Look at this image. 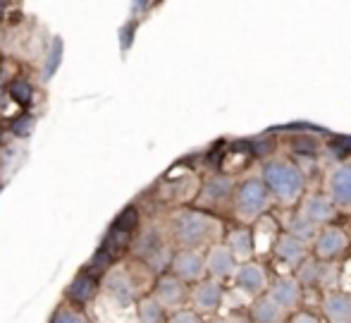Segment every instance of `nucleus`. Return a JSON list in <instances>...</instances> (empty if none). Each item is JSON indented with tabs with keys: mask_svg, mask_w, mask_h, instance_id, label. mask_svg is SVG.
I'll return each instance as SVG.
<instances>
[{
	"mask_svg": "<svg viewBox=\"0 0 351 323\" xmlns=\"http://www.w3.org/2000/svg\"><path fill=\"white\" fill-rule=\"evenodd\" d=\"M251 314H254L256 323H280L285 309H280V307L275 304L268 295H265V297H261V300L254 302V309H251Z\"/></svg>",
	"mask_w": 351,
	"mask_h": 323,
	"instance_id": "nucleus-17",
	"label": "nucleus"
},
{
	"mask_svg": "<svg viewBox=\"0 0 351 323\" xmlns=\"http://www.w3.org/2000/svg\"><path fill=\"white\" fill-rule=\"evenodd\" d=\"M103 285H106V290L120 302H130L132 297H134V287H132L125 271H110V276L106 278Z\"/></svg>",
	"mask_w": 351,
	"mask_h": 323,
	"instance_id": "nucleus-16",
	"label": "nucleus"
},
{
	"mask_svg": "<svg viewBox=\"0 0 351 323\" xmlns=\"http://www.w3.org/2000/svg\"><path fill=\"white\" fill-rule=\"evenodd\" d=\"M232 192V182L227 180V177H213V180L208 182V185L204 187V199L206 201H222V199H227Z\"/></svg>",
	"mask_w": 351,
	"mask_h": 323,
	"instance_id": "nucleus-19",
	"label": "nucleus"
},
{
	"mask_svg": "<svg viewBox=\"0 0 351 323\" xmlns=\"http://www.w3.org/2000/svg\"><path fill=\"white\" fill-rule=\"evenodd\" d=\"M53 323H91V321H88V316L84 314L82 309H74V307H62V309L56 311Z\"/></svg>",
	"mask_w": 351,
	"mask_h": 323,
	"instance_id": "nucleus-20",
	"label": "nucleus"
},
{
	"mask_svg": "<svg viewBox=\"0 0 351 323\" xmlns=\"http://www.w3.org/2000/svg\"><path fill=\"white\" fill-rule=\"evenodd\" d=\"M0 139H3V127H0Z\"/></svg>",
	"mask_w": 351,
	"mask_h": 323,
	"instance_id": "nucleus-24",
	"label": "nucleus"
},
{
	"mask_svg": "<svg viewBox=\"0 0 351 323\" xmlns=\"http://www.w3.org/2000/svg\"><path fill=\"white\" fill-rule=\"evenodd\" d=\"M136 321L139 323H165L167 311L156 302L153 295H146L136 302Z\"/></svg>",
	"mask_w": 351,
	"mask_h": 323,
	"instance_id": "nucleus-15",
	"label": "nucleus"
},
{
	"mask_svg": "<svg viewBox=\"0 0 351 323\" xmlns=\"http://www.w3.org/2000/svg\"><path fill=\"white\" fill-rule=\"evenodd\" d=\"M347 249V235L339 227H325L318 237H315V254L320 258H332L339 256Z\"/></svg>",
	"mask_w": 351,
	"mask_h": 323,
	"instance_id": "nucleus-10",
	"label": "nucleus"
},
{
	"mask_svg": "<svg viewBox=\"0 0 351 323\" xmlns=\"http://www.w3.org/2000/svg\"><path fill=\"white\" fill-rule=\"evenodd\" d=\"M217 223L199 211H182L172 218V237L182 249H196L213 240Z\"/></svg>",
	"mask_w": 351,
	"mask_h": 323,
	"instance_id": "nucleus-1",
	"label": "nucleus"
},
{
	"mask_svg": "<svg viewBox=\"0 0 351 323\" xmlns=\"http://www.w3.org/2000/svg\"><path fill=\"white\" fill-rule=\"evenodd\" d=\"M323 309L330 323H351V297L344 292H332L325 297Z\"/></svg>",
	"mask_w": 351,
	"mask_h": 323,
	"instance_id": "nucleus-13",
	"label": "nucleus"
},
{
	"mask_svg": "<svg viewBox=\"0 0 351 323\" xmlns=\"http://www.w3.org/2000/svg\"><path fill=\"white\" fill-rule=\"evenodd\" d=\"M268 297L280 307V309H291L299 302V282L291 278H280L275 280V285L270 287Z\"/></svg>",
	"mask_w": 351,
	"mask_h": 323,
	"instance_id": "nucleus-12",
	"label": "nucleus"
},
{
	"mask_svg": "<svg viewBox=\"0 0 351 323\" xmlns=\"http://www.w3.org/2000/svg\"><path fill=\"white\" fill-rule=\"evenodd\" d=\"M153 297L165 311H180L186 300V285L182 280H177L175 276H162L156 282Z\"/></svg>",
	"mask_w": 351,
	"mask_h": 323,
	"instance_id": "nucleus-5",
	"label": "nucleus"
},
{
	"mask_svg": "<svg viewBox=\"0 0 351 323\" xmlns=\"http://www.w3.org/2000/svg\"><path fill=\"white\" fill-rule=\"evenodd\" d=\"M172 276L182 282H201L206 276V261L196 249H180L170 261Z\"/></svg>",
	"mask_w": 351,
	"mask_h": 323,
	"instance_id": "nucleus-4",
	"label": "nucleus"
},
{
	"mask_svg": "<svg viewBox=\"0 0 351 323\" xmlns=\"http://www.w3.org/2000/svg\"><path fill=\"white\" fill-rule=\"evenodd\" d=\"M191 302L196 307V314L204 311V314H210L220 307L222 302V287L217 280H201L199 285L191 292Z\"/></svg>",
	"mask_w": 351,
	"mask_h": 323,
	"instance_id": "nucleus-8",
	"label": "nucleus"
},
{
	"mask_svg": "<svg viewBox=\"0 0 351 323\" xmlns=\"http://www.w3.org/2000/svg\"><path fill=\"white\" fill-rule=\"evenodd\" d=\"M335 216V203L330 201V197H320V194H311L304 203V218L311 225H320L328 223Z\"/></svg>",
	"mask_w": 351,
	"mask_h": 323,
	"instance_id": "nucleus-11",
	"label": "nucleus"
},
{
	"mask_svg": "<svg viewBox=\"0 0 351 323\" xmlns=\"http://www.w3.org/2000/svg\"><path fill=\"white\" fill-rule=\"evenodd\" d=\"M328 190H330V201L337 203V206L351 208V163L335 168L328 180Z\"/></svg>",
	"mask_w": 351,
	"mask_h": 323,
	"instance_id": "nucleus-7",
	"label": "nucleus"
},
{
	"mask_svg": "<svg viewBox=\"0 0 351 323\" xmlns=\"http://www.w3.org/2000/svg\"><path fill=\"white\" fill-rule=\"evenodd\" d=\"M291 323H318V319H313L311 314H299L291 319Z\"/></svg>",
	"mask_w": 351,
	"mask_h": 323,
	"instance_id": "nucleus-22",
	"label": "nucleus"
},
{
	"mask_svg": "<svg viewBox=\"0 0 351 323\" xmlns=\"http://www.w3.org/2000/svg\"><path fill=\"white\" fill-rule=\"evenodd\" d=\"M227 249L232 252V256L239 258V261H246L254 252V242H251V232L249 230H234L227 240Z\"/></svg>",
	"mask_w": 351,
	"mask_h": 323,
	"instance_id": "nucleus-18",
	"label": "nucleus"
},
{
	"mask_svg": "<svg viewBox=\"0 0 351 323\" xmlns=\"http://www.w3.org/2000/svg\"><path fill=\"white\" fill-rule=\"evenodd\" d=\"M208 323H225V321H208Z\"/></svg>",
	"mask_w": 351,
	"mask_h": 323,
	"instance_id": "nucleus-23",
	"label": "nucleus"
},
{
	"mask_svg": "<svg viewBox=\"0 0 351 323\" xmlns=\"http://www.w3.org/2000/svg\"><path fill=\"white\" fill-rule=\"evenodd\" d=\"M275 252H278V256L282 261L299 263L301 258L306 256V242H301L299 237H294V235H282L278 240V245H275Z\"/></svg>",
	"mask_w": 351,
	"mask_h": 323,
	"instance_id": "nucleus-14",
	"label": "nucleus"
},
{
	"mask_svg": "<svg viewBox=\"0 0 351 323\" xmlns=\"http://www.w3.org/2000/svg\"><path fill=\"white\" fill-rule=\"evenodd\" d=\"M234 280H237V287L244 290L246 295H261L268 285V278H265V271L256 263H244L234 271Z\"/></svg>",
	"mask_w": 351,
	"mask_h": 323,
	"instance_id": "nucleus-9",
	"label": "nucleus"
},
{
	"mask_svg": "<svg viewBox=\"0 0 351 323\" xmlns=\"http://www.w3.org/2000/svg\"><path fill=\"white\" fill-rule=\"evenodd\" d=\"M165 323H201L199 314L191 309H180V311H172V316Z\"/></svg>",
	"mask_w": 351,
	"mask_h": 323,
	"instance_id": "nucleus-21",
	"label": "nucleus"
},
{
	"mask_svg": "<svg viewBox=\"0 0 351 323\" xmlns=\"http://www.w3.org/2000/svg\"><path fill=\"white\" fill-rule=\"evenodd\" d=\"M263 185L268 194H273L278 201L289 203L304 190V175L296 166L287 161H273L270 166H265L263 172Z\"/></svg>",
	"mask_w": 351,
	"mask_h": 323,
	"instance_id": "nucleus-2",
	"label": "nucleus"
},
{
	"mask_svg": "<svg viewBox=\"0 0 351 323\" xmlns=\"http://www.w3.org/2000/svg\"><path fill=\"white\" fill-rule=\"evenodd\" d=\"M206 261V273H210L213 280H225V278L234 276L237 271V258L232 256V252L225 245H215L210 247Z\"/></svg>",
	"mask_w": 351,
	"mask_h": 323,
	"instance_id": "nucleus-6",
	"label": "nucleus"
},
{
	"mask_svg": "<svg viewBox=\"0 0 351 323\" xmlns=\"http://www.w3.org/2000/svg\"><path fill=\"white\" fill-rule=\"evenodd\" d=\"M268 206V190L261 177H249L237 190V213L241 218H256Z\"/></svg>",
	"mask_w": 351,
	"mask_h": 323,
	"instance_id": "nucleus-3",
	"label": "nucleus"
}]
</instances>
